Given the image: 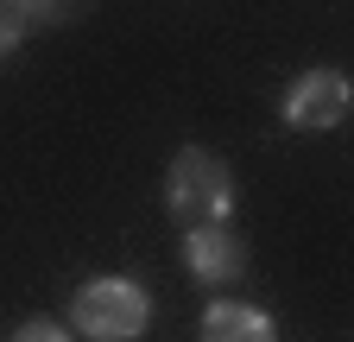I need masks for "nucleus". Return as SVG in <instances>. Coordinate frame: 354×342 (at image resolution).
Returning <instances> with one entry per match:
<instances>
[{"instance_id":"0eeeda50","label":"nucleus","mask_w":354,"mask_h":342,"mask_svg":"<svg viewBox=\"0 0 354 342\" xmlns=\"http://www.w3.org/2000/svg\"><path fill=\"white\" fill-rule=\"evenodd\" d=\"M13 342H70V330H64V323H51V317H32V323H19V330H13Z\"/></svg>"},{"instance_id":"f257e3e1","label":"nucleus","mask_w":354,"mask_h":342,"mask_svg":"<svg viewBox=\"0 0 354 342\" xmlns=\"http://www.w3.org/2000/svg\"><path fill=\"white\" fill-rule=\"evenodd\" d=\"M165 209L184 228H228L234 216V171L203 146H184L165 171Z\"/></svg>"},{"instance_id":"f03ea898","label":"nucleus","mask_w":354,"mask_h":342,"mask_svg":"<svg viewBox=\"0 0 354 342\" xmlns=\"http://www.w3.org/2000/svg\"><path fill=\"white\" fill-rule=\"evenodd\" d=\"M70 323L88 336V342H140L146 323H152V291L140 279H88L76 298H70Z\"/></svg>"},{"instance_id":"7ed1b4c3","label":"nucleus","mask_w":354,"mask_h":342,"mask_svg":"<svg viewBox=\"0 0 354 342\" xmlns=\"http://www.w3.org/2000/svg\"><path fill=\"white\" fill-rule=\"evenodd\" d=\"M348 114V76L342 70H304L291 89H285V127H297V134H329V127H342Z\"/></svg>"},{"instance_id":"20e7f679","label":"nucleus","mask_w":354,"mask_h":342,"mask_svg":"<svg viewBox=\"0 0 354 342\" xmlns=\"http://www.w3.org/2000/svg\"><path fill=\"white\" fill-rule=\"evenodd\" d=\"M184 267L203 285H234L247 273V247H241L234 228H190L184 235Z\"/></svg>"},{"instance_id":"39448f33","label":"nucleus","mask_w":354,"mask_h":342,"mask_svg":"<svg viewBox=\"0 0 354 342\" xmlns=\"http://www.w3.org/2000/svg\"><path fill=\"white\" fill-rule=\"evenodd\" d=\"M203 342H279V323L266 317L259 305H247V298H215V305L203 311Z\"/></svg>"},{"instance_id":"6e6552de","label":"nucleus","mask_w":354,"mask_h":342,"mask_svg":"<svg viewBox=\"0 0 354 342\" xmlns=\"http://www.w3.org/2000/svg\"><path fill=\"white\" fill-rule=\"evenodd\" d=\"M19 7H26V19H51V13L64 7V0H19Z\"/></svg>"},{"instance_id":"423d86ee","label":"nucleus","mask_w":354,"mask_h":342,"mask_svg":"<svg viewBox=\"0 0 354 342\" xmlns=\"http://www.w3.org/2000/svg\"><path fill=\"white\" fill-rule=\"evenodd\" d=\"M26 7H19V0H0V57H13L19 51V38H26Z\"/></svg>"}]
</instances>
